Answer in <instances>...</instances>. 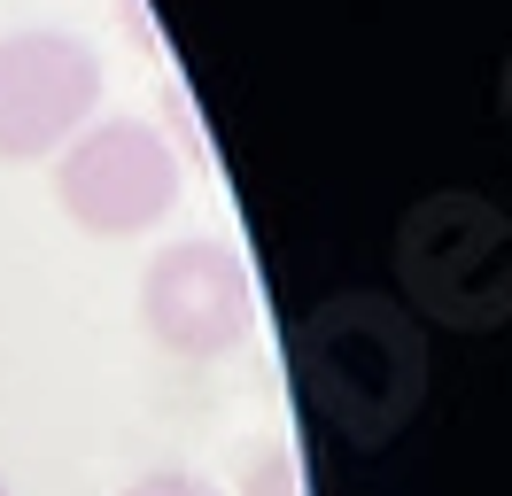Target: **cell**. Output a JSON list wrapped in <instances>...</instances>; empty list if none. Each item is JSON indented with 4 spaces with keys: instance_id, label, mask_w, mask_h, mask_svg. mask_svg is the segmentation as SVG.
Listing matches in <instances>:
<instances>
[{
    "instance_id": "6",
    "label": "cell",
    "mask_w": 512,
    "mask_h": 496,
    "mask_svg": "<svg viewBox=\"0 0 512 496\" xmlns=\"http://www.w3.org/2000/svg\"><path fill=\"white\" fill-rule=\"evenodd\" d=\"M0 496H8V481H0Z\"/></svg>"
},
{
    "instance_id": "5",
    "label": "cell",
    "mask_w": 512,
    "mask_h": 496,
    "mask_svg": "<svg viewBox=\"0 0 512 496\" xmlns=\"http://www.w3.org/2000/svg\"><path fill=\"white\" fill-rule=\"evenodd\" d=\"M249 496H295V458H288V450H272L264 473L249 465Z\"/></svg>"
},
{
    "instance_id": "2",
    "label": "cell",
    "mask_w": 512,
    "mask_h": 496,
    "mask_svg": "<svg viewBox=\"0 0 512 496\" xmlns=\"http://www.w3.org/2000/svg\"><path fill=\"white\" fill-rule=\"evenodd\" d=\"M101 101V55L70 31H8L0 39V155L32 163V155L70 148Z\"/></svg>"
},
{
    "instance_id": "4",
    "label": "cell",
    "mask_w": 512,
    "mask_h": 496,
    "mask_svg": "<svg viewBox=\"0 0 512 496\" xmlns=\"http://www.w3.org/2000/svg\"><path fill=\"white\" fill-rule=\"evenodd\" d=\"M125 496H218L202 473H179V465H163V473H140Z\"/></svg>"
},
{
    "instance_id": "3",
    "label": "cell",
    "mask_w": 512,
    "mask_h": 496,
    "mask_svg": "<svg viewBox=\"0 0 512 496\" xmlns=\"http://www.w3.org/2000/svg\"><path fill=\"white\" fill-rule=\"evenodd\" d=\"M140 310H148V334L171 357H225L233 341L249 334V264L225 241H171L156 248V264L140 279Z\"/></svg>"
},
{
    "instance_id": "1",
    "label": "cell",
    "mask_w": 512,
    "mask_h": 496,
    "mask_svg": "<svg viewBox=\"0 0 512 496\" xmlns=\"http://www.w3.org/2000/svg\"><path fill=\"white\" fill-rule=\"evenodd\" d=\"M55 202L94 241H132V233H148L179 202V155L163 148V132L140 117L86 124L63 148V163H55Z\"/></svg>"
}]
</instances>
